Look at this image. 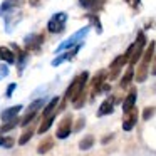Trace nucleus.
<instances>
[{"label": "nucleus", "instance_id": "1", "mask_svg": "<svg viewBox=\"0 0 156 156\" xmlns=\"http://www.w3.org/2000/svg\"><path fill=\"white\" fill-rule=\"evenodd\" d=\"M87 77L89 74L87 72H82L79 77H76L74 81L71 82V86L67 87L66 91V99H72L76 108H81L84 104V99H86V84H87Z\"/></svg>", "mask_w": 156, "mask_h": 156}, {"label": "nucleus", "instance_id": "2", "mask_svg": "<svg viewBox=\"0 0 156 156\" xmlns=\"http://www.w3.org/2000/svg\"><path fill=\"white\" fill-rule=\"evenodd\" d=\"M153 52H154V44L151 42V44L148 45V49L144 51V57H143L141 64H139V67H138V72H136V81L138 82L146 81V77H148V67H149L148 64L153 59Z\"/></svg>", "mask_w": 156, "mask_h": 156}, {"label": "nucleus", "instance_id": "3", "mask_svg": "<svg viewBox=\"0 0 156 156\" xmlns=\"http://www.w3.org/2000/svg\"><path fill=\"white\" fill-rule=\"evenodd\" d=\"M89 32V25H86L84 29H81V30H77L76 32V34H72L71 37L67 39V41H64L62 42L61 45H59L57 49H55V52H57V54H61L62 51H66V49H71V47H74L76 44H79V42L82 41V39L86 37V34H87Z\"/></svg>", "mask_w": 156, "mask_h": 156}, {"label": "nucleus", "instance_id": "4", "mask_svg": "<svg viewBox=\"0 0 156 156\" xmlns=\"http://www.w3.org/2000/svg\"><path fill=\"white\" fill-rule=\"evenodd\" d=\"M66 20H67V14H66V12H57V14H54L51 17V20L47 22L49 32H52V34H59V32H62L64 30Z\"/></svg>", "mask_w": 156, "mask_h": 156}, {"label": "nucleus", "instance_id": "5", "mask_svg": "<svg viewBox=\"0 0 156 156\" xmlns=\"http://www.w3.org/2000/svg\"><path fill=\"white\" fill-rule=\"evenodd\" d=\"M144 44H146V35L143 34V32H139L136 42L133 44V55H131V59H129V66L136 64V62L139 61V57H141V54H143V47H144Z\"/></svg>", "mask_w": 156, "mask_h": 156}, {"label": "nucleus", "instance_id": "6", "mask_svg": "<svg viewBox=\"0 0 156 156\" xmlns=\"http://www.w3.org/2000/svg\"><path fill=\"white\" fill-rule=\"evenodd\" d=\"M71 133H72V118L71 116H66V118L59 122V128H57L55 136H57L59 139H66Z\"/></svg>", "mask_w": 156, "mask_h": 156}, {"label": "nucleus", "instance_id": "7", "mask_svg": "<svg viewBox=\"0 0 156 156\" xmlns=\"http://www.w3.org/2000/svg\"><path fill=\"white\" fill-rule=\"evenodd\" d=\"M136 121H138V111L133 108L126 112V118H124V121H122V129H124V131H131V129L134 128Z\"/></svg>", "mask_w": 156, "mask_h": 156}, {"label": "nucleus", "instance_id": "8", "mask_svg": "<svg viewBox=\"0 0 156 156\" xmlns=\"http://www.w3.org/2000/svg\"><path fill=\"white\" fill-rule=\"evenodd\" d=\"M104 79H106V72H102V71H99L98 74L92 77V81H91V86H92V96H96V94H99V92L102 91V82H104Z\"/></svg>", "mask_w": 156, "mask_h": 156}, {"label": "nucleus", "instance_id": "9", "mask_svg": "<svg viewBox=\"0 0 156 156\" xmlns=\"http://www.w3.org/2000/svg\"><path fill=\"white\" fill-rule=\"evenodd\" d=\"M114 102H116V99L112 98V96H109V98H108V99H106V101L101 104V108H99V111H98V116L111 114V112L114 111Z\"/></svg>", "mask_w": 156, "mask_h": 156}, {"label": "nucleus", "instance_id": "10", "mask_svg": "<svg viewBox=\"0 0 156 156\" xmlns=\"http://www.w3.org/2000/svg\"><path fill=\"white\" fill-rule=\"evenodd\" d=\"M79 49H81V45H76V47H72L69 52H66V54H62V55H59V57H55L54 61H52V66H54V67H57V66L62 64L64 61H67V59L74 57V55L79 52Z\"/></svg>", "mask_w": 156, "mask_h": 156}, {"label": "nucleus", "instance_id": "11", "mask_svg": "<svg viewBox=\"0 0 156 156\" xmlns=\"http://www.w3.org/2000/svg\"><path fill=\"white\" fill-rule=\"evenodd\" d=\"M22 111V106L20 104H17V106H12V108H9V109H5L4 112H2V119H4L5 122L7 121H12V119L15 118V116L19 114V112Z\"/></svg>", "mask_w": 156, "mask_h": 156}, {"label": "nucleus", "instance_id": "12", "mask_svg": "<svg viewBox=\"0 0 156 156\" xmlns=\"http://www.w3.org/2000/svg\"><path fill=\"white\" fill-rule=\"evenodd\" d=\"M134 102H136V89H131L129 94L126 96L124 102H122V111L128 112L129 109H133V108H134Z\"/></svg>", "mask_w": 156, "mask_h": 156}, {"label": "nucleus", "instance_id": "13", "mask_svg": "<svg viewBox=\"0 0 156 156\" xmlns=\"http://www.w3.org/2000/svg\"><path fill=\"white\" fill-rule=\"evenodd\" d=\"M0 59H4L7 64H14L15 62V55L9 47H0Z\"/></svg>", "mask_w": 156, "mask_h": 156}, {"label": "nucleus", "instance_id": "14", "mask_svg": "<svg viewBox=\"0 0 156 156\" xmlns=\"http://www.w3.org/2000/svg\"><path fill=\"white\" fill-rule=\"evenodd\" d=\"M54 119H55V114H51V116H47V118H44V121H42V124L39 126V129H37V133H39V134H44L45 131H49V128L52 126V122H54Z\"/></svg>", "mask_w": 156, "mask_h": 156}, {"label": "nucleus", "instance_id": "15", "mask_svg": "<svg viewBox=\"0 0 156 156\" xmlns=\"http://www.w3.org/2000/svg\"><path fill=\"white\" fill-rule=\"evenodd\" d=\"M20 4H22V0H5L4 4L0 5V15L4 14V12L10 10V9L17 7V5H20Z\"/></svg>", "mask_w": 156, "mask_h": 156}, {"label": "nucleus", "instance_id": "16", "mask_svg": "<svg viewBox=\"0 0 156 156\" xmlns=\"http://www.w3.org/2000/svg\"><path fill=\"white\" fill-rule=\"evenodd\" d=\"M52 146H54V141H52L51 138H47V139H44V141L39 144V148H37V153L39 154H45V153L49 151V149H52Z\"/></svg>", "mask_w": 156, "mask_h": 156}, {"label": "nucleus", "instance_id": "17", "mask_svg": "<svg viewBox=\"0 0 156 156\" xmlns=\"http://www.w3.org/2000/svg\"><path fill=\"white\" fill-rule=\"evenodd\" d=\"M41 42H42L41 35H29V37L25 39V44H27L29 49H37Z\"/></svg>", "mask_w": 156, "mask_h": 156}, {"label": "nucleus", "instance_id": "18", "mask_svg": "<svg viewBox=\"0 0 156 156\" xmlns=\"http://www.w3.org/2000/svg\"><path fill=\"white\" fill-rule=\"evenodd\" d=\"M57 104H59V98H52V101L49 102V104L45 106V109H44V118H47V116L54 114L55 106H57Z\"/></svg>", "mask_w": 156, "mask_h": 156}, {"label": "nucleus", "instance_id": "19", "mask_svg": "<svg viewBox=\"0 0 156 156\" xmlns=\"http://www.w3.org/2000/svg\"><path fill=\"white\" fill-rule=\"evenodd\" d=\"M92 144H94V138H92V136H86V138H82L81 143H79V149L86 151V149L92 148Z\"/></svg>", "mask_w": 156, "mask_h": 156}, {"label": "nucleus", "instance_id": "20", "mask_svg": "<svg viewBox=\"0 0 156 156\" xmlns=\"http://www.w3.org/2000/svg\"><path fill=\"white\" fill-rule=\"evenodd\" d=\"M133 76H134V71H133V67L129 66V69L126 71V74L122 76V81H121V87H128L129 82L133 81Z\"/></svg>", "mask_w": 156, "mask_h": 156}, {"label": "nucleus", "instance_id": "21", "mask_svg": "<svg viewBox=\"0 0 156 156\" xmlns=\"http://www.w3.org/2000/svg\"><path fill=\"white\" fill-rule=\"evenodd\" d=\"M79 2H81V5L86 9H94V10H98V9L101 7L99 0H79Z\"/></svg>", "mask_w": 156, "mask_h": 156}, {"label": "nucleus", "instance_id": "22", "mask_svg": "<svg viewBox=\"0 0 156 156\" xmlns=\"http://www.w3.org/2000/svg\"><path fill=\"white\" fill-rule=\"evenodd\" d=\"M35 114H37V111H29L27 114H25L24 118H22V121H20V126H27L30 121H34Z\"/></svg>", "mask_w": 156, "mask_h": 156}, {"label": "nucleus", "instance_id": "23", "mask_svg": "<svg viewBox=\"0 0 156 156\" xmlns=\"http://www.w3.org/2000/svg\"><path fill=\"white\" fill-rule=\"evenodd\" d=\"M32 136H34V129H27V131L24 133V134L20 136V139H19V144H25V143H29V139L32 138Z\"/></svg>", "mask_w": 156, "mask_h": 156}, {"label": "nucleus", "instance_id": "24", "mask_svg": "<svg viewBox=\"0 0 156 156\" xmlns=\"http://www.w3.org/2000/svg\"><path fill=\"white\" fill-rule=\"evenodd\" d=\"M17 124H19V119H17V118H14L12 121H7L4 126H2V133H7V131H10V129H14Z\"/></svg>", "mask_w": 156, "mask_h": 156}, {"label": "nucleus", "instance_id": "25", "mask_svg": "<svg viewBox=\"0 0 156 156\" xmlns=\"http://www.w3.org/2000/svg\"><path fill=\"white\" fill-rule=\"evenodd\" d=\"M42 104H44V101H42V99H37V101H34L30 106H29V111H37Z\"/></svg>", "mask_w": 156, "mask_h": 156}, {"label": "nucleus", "instance_id": "26", "mask_svg": "<svg viewBox=\"0 0 156 156\" xmlns=\"http://www.w3.org/2000/svg\"><path fill=\"white\" fill-rule=\"evenodd\" d=\"M15 87H17V84H14V82H12V84L7 87V92H5V96H7V98H12V94H14Z\"/></svg>", "mask_w": 156, "mask_h": 156}, {"label": "nucleus", "instance_id": "27", "mask_svg": "<svg viewBox=\"0 0 156 156\" xmlns=\"http://www.w3.org/2000/svg\"><path fill=\"white\" fill-rule=\"evenodd\" d=\"M153 112H154V109H153V108L144 109V112H143V119H149L153 116Z\"/></svg>", "mask_w": 156, "mask_h": 156}, {"label": "nucleus", "instance_id": "28", "mask_svg": "<svg viewBox=\"0 0 156 156\" xmlns=\"http://www.w3.org/2000/svg\"><path fill=\"white\" fill-rule=\"evenodd\" d=\"M89 20H92V22H94V25L98 27V32H101V30H102V29H101V22H99V19H98V17L91 15V17H89Z\"/></svg>", "mask_w": 156, "mask_h": 156}, {"label": "nucleus", "instance_id": "29", "mask_svg": "<svg viewBox=\"0 0 156 156\" xmlns=\"http://www.w3.org/2000/svg\"><path fill=\"white\" fill-rule=\"evenodd\" d=\"M5 76H9V67L7 66H0V79H4Z\"/></svg>", "mask_w": 156, "mask_h": 156}, {"label": "nucleus", "instance_id": "30", "mask_svg": "<svg viewBox=\"0 0 156 156\" xmlns=\"http://www.w3.org/2000/svg\"><path fill=\"white\" fill-rule=\"evenodd\" d=\"M82 126H84V118H79V121H77V126H76V131H81L82 129Z\"/></svg>", "mask_w": 156, "mask_h": 156}, {"label": "nucleus", "instance_id": "31", "mask_svg": "<svg viewBox=\"0 0 156 156\" xmlns=\"http://www.w3.org/2000/svg\"><path fill=\"white\" fill-rule=\"evenodd\" d=\"M129 5H133V7H138V4H139V0H126Z\"/></svg>", "mask_w": 156, "mask_h": 156}, {"label": "nucleus", "instance_id": "32", "mask_svg": "<svg viewBox=\"0 0 156 156\" xmlns=\"http://www.w3.org/2000/svg\"><path fill=\"white\" fill-rule=\"evenodd\" d=\"M12 144H14V141H12L10 138H7V141H5V144H4V146H5V148H10Z\"/></svg>", "mask_w": 156, "mask_h": 156}, {"label": "nucleus", "instance_id": "33", "mask_svg": "<svg viewBox=\"0 0 156 156\" xmlns=\"http://www.w3.org/2000/svg\"><path fill=\"white\" fill-rule=\"evenodd\" d=\"M5 141H7V138H4V136H0V146H4Z\"/></svg>", "mask_w": 156, "mask_h": 156}, {"label": "nucleus", "instance_id": "34", "mask_svg": "<svg viewBox=\"0 0 156 156\" xmlns=\"http://www.w3.org/2000/svg\"><path fill=\"white\" fill-rule=\"evenodd\" d=\"M151 72L156 76V59H154V62H153V69H151Z\"/></svg>", "mask_w": 156, "mask_h": 156}, {"label": "nucleus", "instance_id": "35", "mask_svg": "<svg viewBox=\"0 0 156 156\" xmlns=\"http://www.w3.org/2000/svg\"><path fill=\"white\" fill-rule=\"evenodd\" d=\"M111 139H112V134H109L106 139H102V143H108V141H111Z\"/></svg>", "mask_w": 156, "mask_h": 156}]
</instances>
